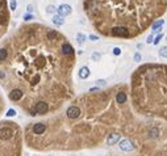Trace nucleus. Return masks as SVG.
<instances>
[{
	"instance_id": "nucleus-7",
	"label": "nucleus",
	"mask_w": 167,
	"mask_h": 156,
	"mask_svg": "<svg viewBox=\"0 0 167 156\" xmlns=\"http://www.w3.org/2000/svg\"><path fill=\"white\" fill-rule=\"evenodd\" d=\"M13 135V131L9 127H1L0 129V141H8Z\"/></svg>"
},
{
	"instance_id": "nucleus-23",
	"label": "nucleus",
	"mask_w": 167,
	"mask_h": 156,
	"mask_svg": "<svg viewBox=\"0 0 167 156\" xmlns=\"http://www.w3.org/2000/svg\"><path fill=\"white\" fill-rule=\"evenodd\" d=\"M16 7H17V1H16V0H9V9L15 11Z\"/></svg>"
},
{
	"instance_id": "nucleus-11",
	"label": "nucleus",
	"mask_w": 167,
	"mask_h": 156,
	"mask_svg": "<svg viewBox=\"0 0 167 156\" xmlns=\"http://www.w3.org/2000/svg\"><path fill=\"white\" fill-rule=\"evenodd\" d=\"M45 130H46V126H45V123H36V125L33 126V133L36 135H41L45 133Z\"/></svg>"
},
{
	"instance_id": "nucleus-25",
	"label": "nucleus",
	"mask_w": 167,
	"mask_h": 156,
	"mask_svg": "<svg viewBox=\"0 0 167 156\" xmlns=\"http://www.w3.org/2000/svg\"><path fill=\"white\" fill-rule=\"evenodd\" d=\"M92 59L95 60V62H99V60H100V54L99 53H93L92 54Z\"/></svg>"
},
{
	"instance_id": "nucleus-13",
	"label": "nucleus",
	"mask_w": 167,
	"mask_h": 156,
	"mask_svg": "<svg viewBox=\"0 0 167 156\" xmlns=\"http://www.w3.org/2000/svg\"><path fill=\"white\" fill-rule=\"evenodd\" d=\"M126 100H128V96L125 92H118L116 94V101H117V104H125Z\"/></svg>"
},
{
	"instance_id": "nucleus-1",
	"label": "nucleus",
	"mask_w": 167,
	"mask_h": 156,
	"mask_svg": "<svg viewBox=\"0 0 167 156\" xmlns=\"http://www.w3.org/2000/svg\"><path fill=\"white\" fill-rule=\"evenodd\" d=\"M109 34L113 35V37H122V38H128L130 37V30L129 28L126 26H122V25H118V26H113V28L109 29Z\"/></svg>"
},
{
	"instance_id": "nucleus-31",
	"label": "nucleus",
	"mask_w": 167,
	"mask_h": 156,
	"mask_svg": "<svg viewBox=\"0 0 167 156\" xmlns=\"http://www.w3.org/2000/svg\"><path fill=\"white\" fill-rule=\"evenodd\" d=\"M26 11H28L29 13H32V12H33V5H30V4H29V5L26 7Z\"/></svg>"
},
{
	"instance_id": "nucleus-29",
	"label": "nucleus",
	"mask_w": 167,
	"mask_h": 156,
	"mask_svg": "<svg viewBox=\"0 0 167 156\" xmlns=\"http://www.w3.org/2000/svg\"><path fill=\"white\" fill-rule=\"evenodd\" d=\"M88 38H90L91 41H93V42H95V41H99V37L95 35V34H90V35H88Z\"/></svg>"
},
{
	"instance_id": "nucleus-30",
	"label": "nucleus",
	"mask_w": 167,
	"mask_h": 156,
	"mask_svg": "<svg viewBox=\"0 0 167 156\" xmlns=\"http://www.w3.org/2000/svg\"><path fill=\"white\" fill-rule=\"evenodd\" d=\"M99 91H100V88H99V87H95V88H91V89H90L91 93H92V92H99Z\"/></svg>"
},
{
	"instance_id": "nucleus-3",
	"label": "nucleus",
	"mask_w": 167,
	"mask_h": 156,
	"mask_svg": "<svg viewBox=\"0 0 167 156\" xmlns=\"http://www.w3.org/2000/svg\"><path fill=\"white\" fill-rule=\"evenodd\" d=\"M34 110H36L37 114H45V113H47V110H49V104L45 102V101H38V102L34 105Z\"/></svg>"
},
{
	"instance_id": "nucleus-19",
	"label": "nucleus",
	"mask_w": 167,
	"mask_h": 156,
	"mask_svg": "<svg viewBox=\"0 0 167 156\" xmlns=\"http://www.w3.org/2000/svg\"><path fill=\"white\" fill-rule=\"evenodd\" d=\"M163 37H164V35H163V33H162V31H161V33H159V34H158L157 37H155V40L153 41V45H155V46H157V45H159V42H161V41L163 40Z\"/></svg>"
},
{
	"instance_id": "nucleus-16",
	"label": "nucleus",
	"mask_w": 167,
	"mask_h": 156,
	"mask_svg": "<svg viewBox=\"0 0 167 156\" xmlns=\"http://www.w3.org/2000/svg\"><path fill=\"white\" fill-rule=\"evenodd\" d=\"M86 41H87V35L86 34H83V33H78V34H76V42H78V44L83 45Z\"/></svg>"
},
{
	"instance_id": "nucleus-8",
	"label": "nucleus",
	"mask_w": 167,
	"mask_h": 156,
	"mask_svg": "<svg viewBox=\"0 0 167 156\" xmlns=\"http://www.w3.org/2000/svg\"><path fill=\"white\" fill-rule=\"evenodd\" d=\"M120 138H121V135L118 133H112V134H109L107 137V144L108 146H115L116 143H118Z\"/></svg>"
},
{
	"instance_id": "nucleus-14",
	"label": "nucleus",
	"mask_w": 167,
	"mask_h": 156,
	"mask_svg": "<svg viewBox=\"0 0 167 156\" xmlns=\"http://www.w3.org/2000/svg\"><path fill=\"white\" fill-rule=\"evenodd\" d=\"M51 21H53V24H54V25L61 26V25H63V24H65V17H62V16H59V15H55L51 19Z\"/></svg>"
},
{
	"instance_id": "nucleus-17",
	"label": "nucleus",
	"mask_w": 167,
	"mask_h": 156,
	"mask_svg": "<svg viewBox=\"0 0 167 156\" xmlns=\"http://www.w3.org/2000/svg\"><path fill=\"white\" fill-rule=\"evenodd\" d=\"M7 58H8V51L5 49H0V62H4Z\"/></svg>"
},
{
	"instance_id": "nucleus-28",
	"label": "nucleus",
	"mask_w": 167,
	"mask_h": 156,
	"mask_svg": "<svg viewBox=\"0 0 167 156\" xmlns=\"http://www.w3.org/2000/svg\"><path fill=\"white\" fill-rule=\"evenodd\" d=\"M153 41H154V35L153 34H150L147 38H146V42H147V44H153Z\"/></svg>"
},
{
	"instance_id": "nucleus-15",
	"label": "nucleus",
	"mask_w": 167,
	"mask_h": 156,
	"mask_svg": "<svg viewBox=\"0 0 167 156\" xmlns=\"http://www.w3.org/2000/svg\"><path fill=\"white\" fill-rule=\"evenodd\" d=\"M147 134H149V138L155 139V138H158V135H159V130H158L157 127H151L147 131Z\"/></svg>"
},
{
	"instance_id": "nucleus-33",
	"label": "nucleus",
	"mask_w": 167,
	"mask_h": 156,
	"mask_svg": "<svg viewBox=\"0 0 167 156\" xmlns=\"http://www.w3.org/2000/svg\"><path fill=\"white\" fill-rule=\"evenodd\" d=\"M166 41H167V35H166Z\"/></svg>"
},
{
	"instance_id": "nucleus-6",
	"label": "nucleus",
	"mask_w": 167,
	"mask_h": 156,
	"mask_svg": "<svg viewBox=\"0 0 167 156\" xmlns=\"http://www.w3.org/2000/svg\"><path fill=\"white\" fill-rule=\"evenodd\" d=\"M22 96H24V93H22V91H21V89H19V88H15V89H12V91L8 93L9 100H12V101H19V100H21Z\"/></svg>"
},
{
	"instance_id": "nucleus-12",
	"label": "nucleus",
	"mask_w": 167,
	"mask_h": 156,
	"mask_svg": "<svg viewBox=\"0 0 167 156\" xmlns=\"http://www.w3.org/2000/svg\"><path fill=\"white\" fill-rule=\"evenodd\" d=\"M90 68L87 67V66H83L80 70H79V78L80 79H87L88 76H90Z\"/></svg>"
},
{
	"instance_id": "nucleus-32",
	"label": "nucleus",
	"mask_w": 167,
	"mask_h": 156,
	"mask_svg": "<svg viewBox=\"0 0 167 156\" xmlns=\"http://www.w3.org/2000/svg\"><path fill=\"white\" fill-rule=\"evenodd\" d=\"M3 7H4V3H3V0H0V11L3 9Z\"/></svg>"
},
{
	"instance_id": "nucleus-22",
	"label": "nucleus",
	"mask_w": 167,
	"mask_h": 156,
	"mask_svg": "<svg viewBox=\"0 0 167 156\" xmlns=\"http://www.w3.org/2000/svg\"><path fill=\"white\" fill-rule=\"evenodd\" d=\"M134 62H137V63H139L141 62V60H142V55H141V54H139V51H137L136 54H134Z\"/></svg>"
},
{
	"instance_id": "nucleus-10",
	"label": "nucleus",
	"mask_w": 167,
	"mask_h": 156,
	"mask_svg": "<svg viewBox=\"0 0 167 156\" xmlns=\"http://www.w3.org/2000/svg\"><path fill=\"white\" fill-rule=\"evenodd\" d=\"M164 25V20H155L154 22L151 24V31L153 33H159V30L162 31V28Z\"/></svg>"
},
{
	"instance_id": "nucleus-2",
	"label": "nucleus",
	"mask_w": 167,
	"mask_h": 156,
	"mask_svg": "<svg viewBox=\"0 0 167 156\" xmlns=\"http://www.w3.org/2000/svg\"><path fill=\"white\" fill-rule=\"evenodd\" d=\"M66 116L68 117L70 119H76L80 117V108L79 106H70V108H67V110H66Z\"/></svg>"
},
{
	"instance_id": "nucleus-24",
	"label": "nucleus",
	"mask_w": 167,
	"mask_h": 156,
	"mask_svg": "<svg viewBox=\"0 0 167 156\" xmlns=\"http://www.w3.org/2000/svg\"><path fill=\"white\" fill-rule=\"evenodd\" d=\"M5 116L7 117H15L16 116V110L15 109H8V112H7Z\"/></svg>"
},
{
	"instance_id": "nucleus-26",
	"label": "nucleus",
	"mask_w": 167,
	"mask_h": 156,
	"mask_svg": "<svg viewBox=\"0 0 167 156\" xmlns=\"http://www.w3.org/2000/svg\"><path fill=\"white\" fill-rule=\"evenodd\" d=\"M33 19H34L33 15H30V13H28V15L24 16V20H25V21H30V20H33Z\"/></svg>"
},
{
	"instance_id": "nucleus-27",
	"label": "nucleus",
	"mask_w": 167,
	"mask_h": 156,
	"mask_svg": "<svg viewBox=\"0 0 167 156\" xmlns=\"http://www.w3.org/2000/svg\"><path fill=\"white\" fill-rule=\"evenodd\" d=\"M113 55H121V49H120V47H115V49H113Z\"/></svg>"
},
{
	"instance_id": "nucleus-4",
	"label": "nucleus",
	"mask_w": 167,
	"mask_h": 156,
	"mask_svg": "<svg viewBox=\"0 0 167 156\" xmlns=\"http://www.w3.org/2000/svg\"><path fill=\"white\" fill-rule=\"evenodd\" d=\"M118 147H120L121 151H125V152H129V151L134 150L133 142L129 141V139H122V141L120 142V144H118Z\"/></svg>"
},
{
	"instance_id": "nucleus-9",
	"label": "nucleus",
	"mask_w": 167,
	"mask_h": 156,
	"mask_svg": "<svg viewBox=\"0 0 167 156\" xmlns=\"http://www.w3.org/2000/svg\"><path fill=\"white\" fill-rule=\"evenodd\" d=\"M61 51H62V54H63V55H66V56H72V55H74V51L75 50H74V47H72L71 45L66 42V44L62 45Z\"/></svg>"
},
{
	"instance_id": "nucleus-5",
	"label": "nucleus",
	"mask_w": 167,
	"mask_h": 156,
	"mask_svg": "<svg viewBox=\"0 0 167 156\" xmlns=\"http://www.w3.org/2000/svg\"><path fill=\"white\" fill-rule=\"evenodd\" d=\"M57 12H58L59 16L65 17V16L71 15L72 8H71V5H68V4H61V5H59L58 8H57Z\"/></svg>"
},
{
	"instance_id": "nucleus-20",
	"label": "nucleus",
	"mask_w": 167,
	"mask_h": 156,
	"mask_svg": "<svg viewBox=\"0 0 167 156\" xmlns=\"http://www.w3.org/2000/svg\"><path fill=\"white\" fill-rule=\"evenodd\" d=\"M95 84L96 87H104V85H107V80H104V79H99V80H96L95 81Z\"/></svg>"
},
{
	"instance_id": "nucleus-18",
	"label": "nucleus",
	"mask_w": 167,
	"mask_h": 156,
	"mask_svg": "<svg viewBox=\"0 0 167 156\" xmlns=\"http://www.w3.org/2000/svg\"><path fill=\"white\" fill-rule=\"evenodd\" d=\"M159 56L161 58H167V46H161V49H159Z\"/></svg>"
},
{
	"instance_id": "nucleus-21",
	"label": "nucleus",
	"mask_w": 167,
	"mask_h": 156,
	"mask_svg": "<svg viewBox=\"0 0 167 156\" xmlns=\"http://www.w3.org/2000/svg\"><path fill=\"white\" fill-rule=\"evenodd\" d=\"M55 12H57V8L54 5H47L46 7V13H51L53 15V13H55Z\"/></svg>"
}]
</instances>
